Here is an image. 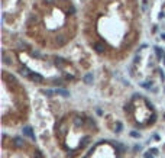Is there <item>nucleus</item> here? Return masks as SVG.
Listing matches in <instances>:
<instances>
[{
	"instance_id": "1",
	"label": "nucleus",
	"mask_w": 165,
	"mask_h": 158,
	"mask_svg": "<svg viewBox=\"0 0 165 158\" xmlns=\"http://www.w3.org/2000/svg\"><path fill=\"white\" fill-rule=\"evenodd\" d=\"M33 83H36V84H41L42 81H43V77L41 75V74H38V73H32L30 74V77H29Z\"/></svg>"
},
{
	"instance_id": "2",
	"label": "nucleus",
	"mask_w": 165,
	"mask_h": 158,
	"mask_svg": "<svg viewBox=\"0 0 165 158\" xmlns=\"http://www.w3.org/2000/svg\"><path fill=\"white\" fill-rule=\"evenodd\" d=\"M1 55H3V62H4L6 65H9V64H12V60H13V57H12V54H9L7 51H3V52H1Z\"/></svg>"
},
{
	"instance_id": "3",
	"label": "nucleus",
	"mask_w": 165,
	"mask_h": 158,
	"mask_svg": "<svg viewBox=\"0 0 165 158\" xmlns=\"http://www.w3.org/2000/svg\"><path fill=\"white\" fill-rule=\"evenodd\" d=\"M23 134H25L28 138H30V139H35V135H33V132H32V128H30V126H26V128H23Z\"/></svg>"
},
{
	"instance_id": "4",
	"label": "nucleus",
	"mask_w": 165,
	"mask_h": 158,
	"mask_svg": "<svg viewBox=\"0 0 165 158\" xmlns=\"http://www.w3.org/2000/svg\"><path fill=\"white\" fill-rule=\"evenodd\" d=\"M13 145H14L16 148H23V147H25V141H23L22 138H14V139H13Z\"/></svg>"
},
{
	"instance_id": "5",
	"label": "nucleus",
	"mask_w": 165,
	"mask_h": 158,
	"mask_svg": "<svg viewBox=\"0 0 165 158\" xmlns=\"http://www.w3.org/2000/svg\"><path fill=\"white\" fill-rule=\"evenodd\" d=\"M55 94L62 96V97H68V96H70V93H68L67 90H64V89H57V90H55Z\"/></svg>"
},
{
	"instance_id": "6",
	"label": "nucleus",
	"mask_w": 165,
	"mask_h": 158,
	"mask_svg": "<svg viewBox=\"0 0 165 158\" xmlns=\"http://www.w3.org/2000/svg\"><path fill=\"white\" fill-rule=\"evenodd\" d=\"M93 48H94L97 52H103V51H104V45H103V44H99V42H97V44H93Z\"/></svg>"
},
{
	"instance_id": "7",
	"label": "nucleus",
	"mask_w": 165,
	"mask_h": 158,
	"mask_svg": "<svg viewBox=\"0 0 165 158\" xmlns=\"http://www.w3.org/2000/svg\"><path fill=\"white\" fill-rule=\"evenodd\" d=\"M84 83H86V84H91V83H93V74H91V73H88V74L84 75Z\"/></svg>"
},
{
	"instance_id": "8",
	"label": "nucleus",
	"mask_w": 165,
	"mask_h": 158,
	"mask_svg": "<svg viewBox=\"0 0 165 158\" xmlns=\"http://www.w3.org/2000/svg\"><path fill=\"white\" fill-rule=\"evenodd\" d=\"M154 49H155V52H157V57L161 60V58H162V55H164V51H162L161 48H158V46H155Z\"/></svg>"
},
{
	"instance_id": "9",
	"label": "nucleus",
	"mask_w": 165,
	"mask_h": 158,
	"mask_svg": "<svg viewBox=\"0 0 165 158\" xmlns=\"http://www.w3.org/2000/svg\"><path fill=\"white\" fill-rule=\"evenodd\" d=\"M20 74H22V75H25V77H30V71H29L28 68H22Z\"/></svg>"
},
{
	"instance_id": "10",
	"label": "nucleus",
	"mask_w": 165,
	"mask_h": 158,
	"mask_svg": "<svg viewBox=\"0 0 165 158\" xmlns=\"http://www.w3.org/2000/svg\"><path fill=\"white\" fill-rule=\"evenodd\" d=\"M122 128H123V126H122V123H120V122H117V123H116V132H122Z\"/></svg>"
},
{
	"instance_id": "11",
	"label": "nucleus",
	"mask_w": 165,
	"mask_h": 158,
	"mask_svg": "<svg viewBox=\"0 0 165 158\" xmlns=\"http://www.w3.org/2000/svg\"><path fill=\"white\" fill-rule=\"evenodd\" d=\"M116 147H117V150H119L120 152H123V151H125V145H122V144H119V142H117V144H116Z\"/></svg>"
},
{
	"instance_id": "12",
	"label": "nucleus",
	"mask_w": 165,
	"mask_h": 158,
	"mask_svg": "<svg viewBox=\"0 0 165 158\" xmlns=\"http://www.w3.org/2000/svg\"><path fill=\"white\" fill-rule=\"evenodd\" d=\"M33 157H35V158H43V157H42V152H41V151H36Z\"/></svg>"
},
{
	"instance_id": "13",
	"label": "nucleus",
	"mask_w": 165,
	"mask_h": 158,
	"mask_svg": "<svg viewBox=\"0 0 165 158\" xmlns=\"http://www.w3.org/2000/svg\"><path fill=\"white\" fill-rule=\"evenodd\" d=\"M130 135L133 138H141V134H138V132H130Z\"/></svg>"
},
{
	"instance_id": "14",
	"label": "nucleus",
	"mask_w": 165,
	"mask_h": 158,
	"mask_svg": "<svg viewBox=\"0 0 165 158\" xmlns=\"http://www.w3.org/2000/svg\"><path fill=\"white\" fill-rule=\"evenodd\" d=\"M149 152L151 154H158V150L157 148H152V150H149Z\"/></svg>"
},
{
	"instance_id": "15",
	"label": "nucleus",
	"mask_w": 165,
	"mask_h": 158,
	"mask_svg": "<svg viewBox=\"0 0 165 158\" xmlns=\"http://www.w3.org/2000/svg\"><path fill=\"white\" fill-rule=\"evenodd\" d=\"M145 158H154V157H152V155H151V152H149V151H148V152H146V154H145Z\"/></svg>"
},
{
	"instance_id": "16",
	"label": "nucleus",
	"mask_w": 165,
	"mask_h": 158,
	"mask_svg": "<svg viewBox=\"0 0 165 158\" xmlns=\"http://www.w3.org/2000/svg\"><path fill=\"white\" fill-rule=\"evenodd\" d=\"M43 93H45V94H48V96H51V94H52V91H51V90H45Z\"/></svg>"
},
{
	"instance_id": "17",
	"label": "nucleus",
	"mask_w": 165,
	"mask_h": 158,
	"mask_svg": "<svg viewBox=\"0 0 165 158\" xmlns=\"http://www.w3.org/2000/svg\"><path fill=\"white\" fill-rule=\"evenodd\" d=\"M55 0H45V3H54Z\"/></svg>"
},
{
	"instance_id": "18",
	"label": "nucleus",
	"mask_w": 165,
	"mask_h": 158,
	"mask_svg": "<svg viewBox=\"0 0 165 158\" xmlns=\"http://www.w3.org/2000/svg\"><path fill=\"white\" fill-rule=\"evenodd\" d=\"M161 38H162V39L165 41V33H162V35H161Z\"/></svg>"
},
{
	"instance_id": "19",
	"label": "nucleus",
	"mask_w": 165,
	"mask_h": 158,
	"mask_svg": "<svg viewBox=\"0 0 165 158\" xmlns=\"http://www.w3.org/2000/svg\"><path fill=\"white\" fill-rule=\"evenodd\" d=\"M164 64H165V54H164Z\"/></svg>"
}]
</instances>
